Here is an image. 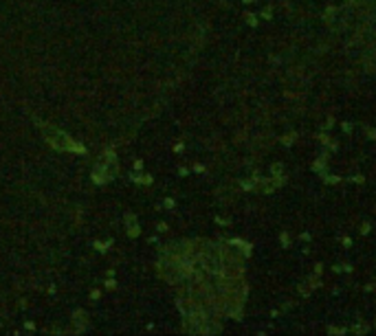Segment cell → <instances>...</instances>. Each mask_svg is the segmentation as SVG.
<instances>
[{
    "instance_id": "cell-2",
    "label": "cell",
    "mask_w": 376,
    "mask_h": 336,
    "mask_svg": "<svg viewBox=\"0 0 376 336\" xmlns=\"http://www.w3.org/2000/svg\"><path fill=\"white\" fill-rule=\"evenodd\" d=\"M47 136H49V141L53 143V147H60V149H75V152H81L79 145L73 143V141H71L64 132H60V130H51V128H47Z\"/></svg>"
},
{
    "instance_id": "cell-1",
    "label": "cell",
    "mask_w": 376,
    "mask_h": 336,
    "mask_svg": "<svg viewBox=\"0 0 376 336\" xmlns=\"http://www.w3.org/2000/svg\"><path fill=\"white\" fill-rule=\"evenodd\" d=\"M115 169H117L115 156H112V154H106V156L99 161L97 169H95V180H97V183H103V180L112 178V176H115Z\"/></svg>"
}]
</instances>
